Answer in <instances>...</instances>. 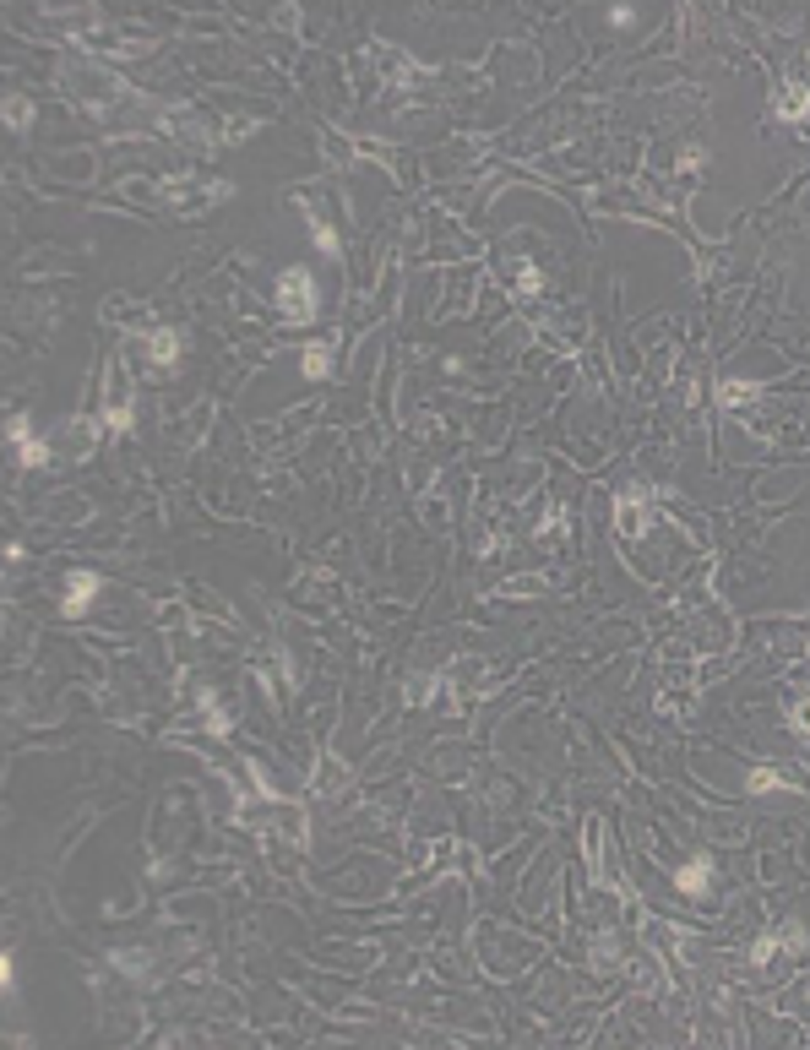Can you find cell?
Returning a JSON list of instances; mask_svg holds the SVG:
<instances>
[{
    "label": "cell",
    "instance_id": "cell-1",
    "mask_svg": "<svg viewBox=\"0 0 810 1050\" xmlns=\"http://www.w3.org/2000/svg\"><path fill=\"white\" fill-rule=\"evenodd\" d=\"M278 316L283 322H294V327H305V322H316V278L305 272V267H289V272H278Z\"/></svg>",
    "mask_w": 810,
    "mask_h": 1050
},
{
    "label": "cell",
    "instance_id": "cell-2",
    "mask_svg": "<svg viewBox=\"0 0 810 1050\" xmlns=\"http://www.w3.org/2000/svg\"><path fill=\"white\" fill-rule=\"evenodd\" d=\"M615 528H620L626 539H642V534L653 528V484L620 490V501H615Z\"/></svg>",
    "mask_w": 810,
    "mask_h": 1050
},
{
    "label": "cell",
    "instance_id": "cell-3",
    "mask_svg": "<svg viewBox=\"0 0 810 1050\" xmlns=\"http://www.w3.org/2000/svg\"><path fill=\"white\" fill-rule=\"evenodd\" d=\"M5 436H11L16 463H27V468H44V463H49V441L33 430V419H27V414H11V419H5Z\"/></svg>",
    "mask_w": 810,
    "mask_h": 1050
},
{
    "label": "cell",
    "instance_id": "cell-4",
    "mask_svg": "<svg viewBox=\"0 0 810 1050\" xmlns=\"http://www.w3.org/2000/svg\"><path fill=\"white\" fill-rule=\"evenodd\" d=\"M99 588H104L99 572H71V578H66V593H60V610H66V615H82Z\"/></svg>",
    "mask_w": 810,
    "mask_h": 1050
},
{
    "label": "cell",
    "instance_id": "cell-5",
    "mask_svg": "<svg viewBox=\"0 0 810 1050\" xmlns=\"http://www.w3.org/2000/svg\"><path fill=\"white\" fill-rule=\"evenodd\" d=\"M174 359H180V333L153 327V333H147V365H153V370H174Z\"/></svg>",
    "mask_w": 810,
    "mask_h": 1050
},
{
    "label": "cell",
    "instance_id": "cell-6",
    "mask_svg": "<svg viewBox=\"0 0 810 1050\" xmlns=\"http://www.w3.org/2000/svg\"><path fill=\"white\" fill-rule=\"evenodd\" d=\"M675 887H680L686 898H701V893L712 887V860H707V854H696L691 865H680V876H675Z\"/></svg>",
    "mask_w": 810,
    "mask_h": 1050
},
{
    "label": "cell",
    "instance_id": "cell-7",
    "mask_svg": "<svg viewBox=\"0 0 810 1050\" xmlns=\"http://www.w3.org/2000/svg\"><path fill=\"white\" fill-rule=\"evenodd\" d=\"M773 115H778V120H800V115H810V93H805V88H784V99L773 104Z\"/></svg>",
    "mask_w": 810,
    "mask_h": 1050
},
{
    "label": "cell",
    "instance_id": "cell-8",
    "mask_svg": "<svg viewBox=\"0 0 810 1050\" xmlns=\"http://www.w3.org/2000/svg\"><path fill=\"white\" fill-rule=\"evenodd\" d=\"M327 370H332V349H327V344H310V349H305V376L321 381Z\"/></svg>",
    "mask_w": 810,
    "mask_h": 1050
},
{
    "label": "cell",
    "instance_id": "cell-9",
    "mask_svg": "<svg viewBox=\"0 0 810 1050\" xmlns=\"http://www.w3.org/2000/svg\"><path fill=\"white\" fill-rule=\"evenodd\" d=\"M751 795H778L784 790V773H773V768H751V784H745Z\"/></svg>",
    "mask_w": 810,
    "mask_h": 1050
},
{
    "label": "cell",
    "instance_id": "cell-10",
    "mask_svg": "<svg viewBox=\"0 0 810 1050\" xmlns=\"http://www.w3.org/2000/svg\"><path fill=\"white\" fill-rule=\"evenodd\" d=\"M762 387L756 381H723V408H740V403H751Z\"/></svg>",
    "mask_w": 810,
    "mask_h": 1050
},
{
    "label": "cell",
    "instance_id": "cell-11",
    "mask_svg": "<svg viewBox=\"0 0 810 1050\" xmlns=\"http://www.w3.org/2000/svg\"><path fill=\"white\" fill-rule=\"evenodd\" d=\"M789 729L810 740V697H794V702H789Z\"/></svg>",
    "mask_w": 810,
    "mask_h": 1050
},
{
    "label": "cell",
    "instance_id": "cell-12",
    "mask_svg": "<svg viewBox=\"0 0 810 1050\" xmlns=\"http://www.w3.org/2000/svg\"><path fill=\"white\" fill-rule=\"evenodd\" d=\"M778 947H784V931H778V936H762V941L751 947V958H756V963H773V958H778Z\"/></svg>",
    "mask_w": 810,
    "mask_h": 1050
},
{
    "label": "cell",
    "instance_id": "cell-13",
    "mask_svg": "<svg viewBox=\"0 0 810 1050\" xmlns=\"http://www.w3.org/2000/svg\"><path fill=\"white\" fill-rule=\"evenodd\" d=\"M5 120H11V125H33V104H22V99H5Z\"/></svg>",
    "mask_w": 810,
    "mask_h": 1050
},
{
    "label": "cell",
    "instance_id": "cell-14",
    "mask_svg": "<svg viewBox=\"0 0 810 1050\" xmlns=\"http://www.w3.org/2000/svg\"><path fill=\"white\" fill-rule=\"evenodd\" d=\"M104 425H110V430H131V403H110Z\"/></svg>",
    "mask_w": 810,
    "mask_h": 1050
},
{
    "label": "cell",
    "instance_id": "cell-15",
    "mask_svg": "<svg viewBox=\"0 0 810 1050\" xmlns=\"http://www.w3.org/2000/svg\"><path fill=\"white\" fill-rule=\"evenodd\" d=\"M310 234H316V245H321L327 256H338V234L327 229V224H310Z\"/></svg>",
    "mask_w": 810,
    "mask_h": 1050
}]
</instances>
